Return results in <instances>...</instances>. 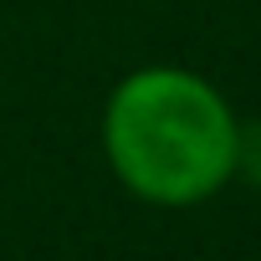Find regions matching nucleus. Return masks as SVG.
I'll use <instances>...</instances> for the list:
<instances>
[{
    "label": "nucleus",
    "instance_id": "nucleus-2",
    "mask_svg": "<svg viewBox=\"0 0 261 261\" xmlns=\"http://www.w3.org/2000/svg\"><path fill=\"white\" fill-rule=\"evenodd\" d=\"M236 179L261 190V118H236Z\"/></svg>",
    "mask_w": 261,
    "mask_h": 261
},
{
    "label": "nucleus",
    "instance_id": "nucleus-1",
    "mask_svg": "<svg viewBox=\"0 0 261 261\" xmlns=\"http://www.w3.org/2000/svg\"><path fill=\"white\" fill-rule=\"evenodd\" d=\"M97 139L108 174L154 210H195L236 185V108L205 72L179 62L123 72Z\"/></svg>",
    "mask_w": 261,
    "mask_h": 261
}]
</instances>
